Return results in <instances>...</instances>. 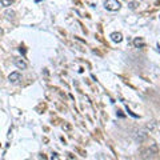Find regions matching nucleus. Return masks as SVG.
I'll return each mask as SVG.
<instances>
[{"label":"nucleus","instance_id":"obj_4","mask_svg":"<svg viewBox=\"0 0 160 160\" xmlns=\"http://www.w3.org/2000/svg\"><path fill=\"white\" fill-rule=\"evenodd\" d=\"M111 39H112V42H115V43H120L123 40V36H122V33L120 32H113L111 35Z\"/></svg>","mask_w":160,"mask_h":160},{"label":"nucleus","instance_id":"obj_6","mask_svg":"<svg viewBox=\"0 0 160 160\" xmlns=\"http://www.w3.org/2000/svg\"><path fill=\"white\" fill-rule=\"evenodd\" d=\"M13 2V0H0V3H2V6L4 7H8V6H11V3Z\"/></svg>","mask_w":160,"mask_h":160},{"label":"nucleus","instance_id":"obj_2","mask_svg":"<svg viewBox=\"0 0 160 160\" xmlns=\"http://www.w3.org/2000/svg\"><path fill=\"white\" fill-rule=\"evenodd\" d=\"M13 63H15V66H16L18 68H20V69H26L27 68V63L24 62V60H22V59H15Z\"/></svg>","mask_w":160,"mask_h":160},{"label":"nucleus","instance_id":"obj_5","mask_svg":"<svg viewBox=\"0 0 160 160\" xmlns=\"http://www.w3.org/2000/svg\"><path fill=\"white\" fill-rule=\"evenodd\" d=\"M133 43H135V46H136V47H143L144 46V42L142 39H135Z\"/></svg>","mask_w":160,"mask_h":160},{"label":"nucleus","instance_id":"obj_8","mask_svg":"<svg viewBox=\"0 0 160 160\" xmlns=\"http://www.w3.org/2000/svg\"><path fill=\"white\" fill-rule=\"evenodd\" d=\"M159 18H160V16H159Z\"/></svg>","mask_w":160,"mask_h":160},{"label":"nucleus","instance_id":"obj_3","mask_svg":"<svg viewBox=\"0 0 160 160\" xmlns=\"http://www.w3.org/2000/svg\"><path fill=\"white\" fill-rule=\"evenodd\" d=\"M8 80H9L11 83H18L19 80H20V73H19V72H12V73L8 76Z\"/></svg>","mask_w":160,"mask_h":160},{"label":"nucleus","instance_id":"obj_7","mask_svg":"<svg viewBox=\"0 0 160 160\" xmlns=\"http://www.w3.org/2000/svg\"><path fill=\"white\" fill-rule=\"evenodd\" d=\"M129 7H131V8H136V3H129Z\"/></svg>","mask_w":160,"mask_h":160},{"label":"nucleus","instance_id":"obj_1","mask_svg":"<svg viewBox=\"0 0 160 160\" xmlns=\"http://www.w3.org/2000/svg\"><path fill=\"white\" fill-rule=\"evenodd\" d=\"M104 7H106L108 11H119L120 9V3L118 0H106V3H104Z\"/></svg>","mask_w":160,"mask_h":160}]
</instances>
